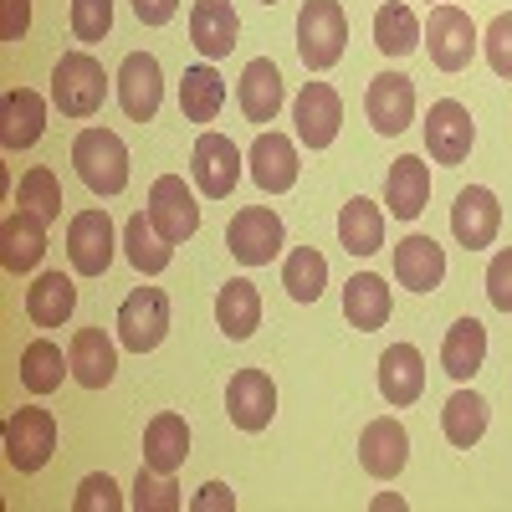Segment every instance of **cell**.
<instances>
[{"instance_id": "28", "label": "cell", "mask_w": 512, "mask_h": 512, "mask_svg": "<svg viewBox=\"0 0 512 512\" xmlns=\"http://www.w3.org/2000/svg\"><path fill=\"white\" fill-rule=\"evenodd\" d=\"M390 313H395L390 282L374 277V272H354L349 287H344V318H349V328H359V333H379L384 323H390Z\"/></svg>"}, {"instance_id": "4", "label": "cell", "mask_w": 512, "mask_h": 512, "mask_svg": "<svg viewBox=\"0 0 512 512\" xmlns=\"http://www.w3.org/2000/svg\"><path fill=\"white\" fill-rule=\"evenodd\" d=\"M0 446H6V461L16 466L21 477L41 472L57 451V415L41 405H21L6 415V431H0Z\"/></svg>"}, {"instance_id": "7", "label": "cell", "mask_w": 512, "mask_h": 512, "mask_svg": "<svg viewBox=\"0 0 512 512\" xmlns=\"http://www.w3.org/2000/svg\"><path fill=\"white\" fill-rule=\"evenodd\" d=\"M113 246H118V231L108 210H77L67 221V262L77 277H103L113 267Z\"/></svg>"}, {"instance_id": "23", "label": "cell", "mask_w": 512, "mask_h": 512, "mask_svg": "<svg viewBox=\"0 0 512 512\" xmlns=\"http://www.w3.org/2000/svg\"><path fill=\"white\" fill-rule=\"evenodd\" d=\"M67 359H72V379L82 390H108L118 374V344L103 328H77L67 344Z\"/></svg>"}, {"instance_id": "10", "label": "cell", "mask_w": 512, "mask_h": 512, "mask_svg": "<svg viewBox=\"0 0 512 512\" xmlns=\"http://www.w3.org/2000/svg\"><path fill=\"white\" fill-rule=\"evenodd\" d=\"M190 175H195V190L205 200H226L241 185V149L226 134H210L205 128L190 149Z\"/></svg>"}, {"instance_id": "35", "label": "cell", "mask_w": 512, "mask_h": 512, "mask_svg": "<svg viewBox=\"0 0 512 512\" xmlns=\"http://www.w3.org/2000/svg\"><path fill=\"white\" fill-rule=\"evenodd\" d=\"M482 364H487V328H482L477 318H456V323L446 328V344H441V369H446L456 384H466Z\"/></svg>"}, {"instance_id": "49", "label": "cell", "mask_w": 512, "mask_h": 512, "mask_svg": "<svg viewBox=\"0 0 512 512\" xmlns=\"http://www.w3.org/2000/svg\"><path fill=\"white\" fill-rule=\"evenodd\" d=\"M425 6H446V0H425Z\"/></svg>"}, {"instance_id": "33", "label": "cell", "mask_w": 512, "mask_h": 512, "mask_svg": "<svg viewBox=\"0 0 512 512\" xmlns=\"http://www.w3.org/2000/svg\"><path fill=\"white\" fill-rule=\"evenodd\" d=\"M338 246L349 256H374L384 246V205H374L369 195H354L338 210Z\"/></svg>"}, {"instance_id": "42", "label": "cell", "mask_w": 512, "mask_h": 512, "mask_svg": "<svg viewBox=\"0 0 512 512\" xmlns=\"http://www.w3.org/2000/svg\"><path fill=\"white\" fill-rule=\"evenodd\" d=\"M113 31V0H72V36L82 47H98Z\"/></svg>"}, {"instance_id": "26", "label": "cell", "mask_w": 512, "mask_h": 512, "mask_svg": "<svg viewBox=\"0 0 512 512\" xmlns=\"http://www.w3.org/2000/svg\"><path fill=\"white\" fill-rule=\"evenodd\" d=\"M395 282L410 292H436L446 282V251L436 236H405L395 246Z\"/></svg>"}, {"instance_id": "37", "label": "cell", "mask_w": 512, "mask_h": 512, "mask_svg": "<svg viewBox=\"0 0 512 512\" xmlns=\"http://www.w3.org/2000/svg\"><path fill=\"white\" fill-rule=\"evenodd\" d=\"M72 374V359L52 344V338H31V344L21 349V384L31 395H52L62 390V379Z\"/></svg>"}, {"instance_id": "29", "label": "cell", "mask_w": 512, "mask_h": 512, "mask_svg": "<svg viewBox=\"0 0 512 512\" xmlns=\"http://www.w3.org/2000/svg\"><path fill=\"white\" fill-rule=\"evenodd\" d=\"M216 323H221V333L231 338V344H241V338H251L256 328H262V292H256L251 277H231L216 292Z\"/></svg>"}, {"instance_id": "41", "label": "cell", "mask_w": 512, "mask_h": 512, "mask_svg": "<svg viewBox=\"0 0 512 512\" xmlns=\"http://www.w3.org/2000/svg\"><path fill=\"white\" fill-rule=\"evenodd\" d=\"M128 497L118 492V482L108 472H93V477H82L77 492H72V512H123Z\"/></svg>"}, {"instance_id": "16", "label": "cell", "mask_w": 512, "mask_h": 512, "mask_svg": "<svg viewBox=\"0 0 512 512\" xmlns=\"http://www.w3.org/2000/svg\"><path fill=\"white\" fill-rule=\"evenodd\" d=\"M405 461H410V436H405V425L395 415H379L364 425V436H359V466L374 477V482H395L405 472Z\"/></svg>"}, {"instance_id": "15", "label": "cell", "mask_w": 512, "mask_h": 512, "mask_svg": "<svg viewBox=\"0 0 512 512\" xmlns=\"http://www.w3.org/2000/svg\"><path fill=\"white\" fill-rule=\"evenodd\" d=\"M118 103L134 123H149L164 103V72H159V57L154 52H128L123 67H118Z\"/></svg>"}, {"instance_id": "13", "label": "cell", "mask_w": 512, "mask_h": 512, "mask_svg": "<svg viewBox=\"0 0 512 512\" xmlns=\"http://www.w3.org/2000/svg\"><path fill=\"white\" fill-rule=\"evenodd\" d=\"M226 415L236 431L256 436L267 431L272 415H277V384L267 379V369H236L231 384H226Z\"/></svg>"}, {"instance_id": "48", "label": "cell", "mask_w": 512, "mask_h": 512, "mask_svg": "<svg viewBox=\"0 0 512 512\" xmlns=\"http://www.w3.org/2000/svg\"><path fill=\"white\" fill-rule=\"evenodd\" d=\"M390 507L400 512V507H405V497H395V492H384V497H374V512H390Z\"/></svg>"}, {"instance_id": "38", "label": "cell", "mask_w": 512, "mask_h": 512, "mask_svg": "<svg viewBox=\"0 0 512 512\" xmlns=\"http://www.w3.org/2000/svg\"><path fill=\"white\" fill-rule=\"evenodd\" d=\"M282 287L292 303H318L323 287H328V256L313 246H292L287 262H282Z\"/></svg>"}, {"instance_id": "43", "label": "cell", "mask_w": 512, "mask_h": 512, "mask_svg": "<svg viewBox=\"0 0 512 512\" xmlns=\"http://www.w3.org/2000/svg\"><path fill=\"white\" fill-rule=\"evenodd\" d=\"M482 52H487V62H492V72L512 82V11H502V16H492V26L482 31Z\"/></svg>"}, {"instance_id": "40", "label": "cell", "mask_w": 512, "mask_h": 512, "mask_svg": "<svg viewBox=\"0 0 512 512\" xmlns=\"http://www.w3.org/2000/svg\"><path fill=\"white\" fill-rule=\"evenodd\" d=\"M128 507H139V512H180V507H185V497H180L175 477L154 472V466H139L134 492H128Z\"/></svg>"}, {"instance_id": "19", "label": "cell", "mask_w": 512, "mask_h": 512, "mask_svg": "<svg viewBox=\"0 0 512 512\" xmlns=\"http://www.w3.org/2000/svg\"><path fill=\"white\" fill-rule=\"evenodd\" d=\"M236 36H241V16H236L231 0H195V6H190V47L205 62L231 57Z\"/></svg>"}, {"instance_id": "25", "label": "cell", "mask_w": 512, "mask_h": 512, "mask_svg": "<svg viewBox=\"0 0 512 512\" xmlns=\"http://www.w3.org/2000/svg\"><path fill=\"white\" fill-rule=\"evenodd\" d=\"M379 395L395 410H405L425 395V359L415 344H390L379 354Z\"/></svg>"}, {"instance_id": "36", "label": "cell", "mask_w": 512, "mask_h": 512, "mask_svg": "<svg viewBox=\"0 0 512 512\" xmlns=\"http://www.w3.org/2000/svg\"><path fill=\"white\" fill-rule=\"evenodd\" d=\"M420 41H425V31H420V21H415L410 6L384 0V6L374 11V47L384 57H410V52H420Z\"/></svg>"}, {"instance_id": "3", "label": "cell", "mask_w": 512, "mask_h": 512, "mask_svg": "<svg viewBox=\"0 0 512 512\" xmlns=\"http://www.w3.org/2000/svg\"><path fill=\"white\" fill-rule=\"evenodd\" d=\"M72 164H77V180L93 195H123L128 190V144L113 128H82L72 139Z\"/></svg>"}, {"instance_id": "1", "label": "cell", "mask_w": 512, "mask_h": 512, "mask_svg": "<svg viewBox=\"0 0 512 512\" xmlns=\"http://www.w3.org/2000/svg\"><path fill=\"white\" fill-rule=\"evenodd\" d=\"M108 72L103 62L82 47V52H62L57 67H52V108L62 118H93L108 98Z\"/></svg>"}, {"instance_id": "18", "label": "cell", "mask_w": 512, "mask_h": 512, "mask_svg": "<svg viewBox=\"0 0 512 512\" xmlns=\"http://www.w3.org/2000/svg\"><path fill=\"white\" fill-rule=\"evenodd\" d=\"M41 256H47V221L36 216V210H11L6 221H0V267L11 277H26L41 267Z\"/></svg>"}, {"instance_id": "32", "label": "cell", "mask_w": 512, "mask_h": 512, "mask_svg": "<svg viewBox=\"0 0 512 512\" xmlns=\"http://www.w3.org/2000/svg\"><path fill=\"white\" fill-rule=\"evenodd\" d=\"M123 256H128V267L144 272V277H159L169 262H175V241H164L149 221V210H134L123 226Z\"/></svg>"}, {"instance_id": "46", "label": "cell", "mask_w": 512, "mask_h": 512, "mask_svg": "<svg viewBox=\"0 0 512 512\" xmlns=\"http://www.w3.org/2000/svg\"><path fill=\"white\" fill-rule=\"evenodd\" d=\"M190 507H195V512H231V507H236V492H231L226 482H205V487L190 497Z\"/></svg>"}, {"instance_id": "11", "label": "cell", "mask_w": 512, "mask_h": 512, "mask_svg": "<svg viewBox=\"0 0 512 512\" xmlns=\"http://www.w3.org/2000/svg\"><path fill=\"white\" fill-rule=\"evenodd\" d=\"M149 221H154V231L164 241H175V246L190 241L200 231V200H195V190L180 175H159L149 185Z\"/></svg>"}, {"instance_id": "22", "label": "cell", "mask_w": 512, "mask_h": 512, "mask_svg": "<svg viewBox=\"0 0 512 512\" xmlns=\"http://www.w3.org/2000/svg\"><path fill=\"white\" fill-rule=\"evenodd\" d=\"M236 103H241V113H246L251 123H277V113H282V103H287V82H282V72H277L272 57L246 62V72H241V82H236Z\"/></svg>"}, {"instance_id": "14", "label": "cell", "mask_w": 512, "mask_h": 512, "mask_svg": "<svg viewBox=\"0 0 512 512\" xmlns=\"http://www.w3.org/2000/svg\"><path fill=\"white\" fill-rule=\"evenodd\" d=\"M364 113H369V123H374V134H384V139L405 134L410 118H415V82H410L405 72H379V77H369Z\"/></svg>"}, {"instance_id": "21", "label": "cell", "mask_w": 512, "mask_h": 512, "mask_svg": "<svg viewBox=\"0 0 512 512\" xmlns=\"http://www.w3.org/2000/svg\"><path fill=\"white\" fill-rule=\"evenodd\" d=\"M384 205H390L395 221H415L425 205H431V164L420 154H400L384 175Z\"/></svg>"}, {"instance_id": "17", "label": "cell", "mask_w": 512, "mask_h": 512, "mask_svg": "<svg viewBox=\"0 0 512 512\" xmlns=\"http://www.w3.org/2000/svg\"><path fill=\"white\" fill-rule=\"evenodd\" d=\"M502 231V205L487 185H466L451 205V236L466 246V251H487Z\"/></svg>"}, {"instance_id": "20", "label": "cell", "mask_w": 512, "mask_h": 512, "mask_svg": "<svg viewBox=\"0 0 512 512\" xmlns=\"http://www.w3.org/2000/svg\"><path fill=\"white\" fill-rule=\"evenodd\" d=\"M246 175L256 180V190L267 195H287L297 185V144L287 134H256L251 154H246Z\"/></svg>"}, {"instance_id": "8", "label": "cell", "mask_w": 512, "mask_h": 512, "mask_svg": "<svg viewBox=\"0 0 512 512\" xmlns=\"http://www.w3.org/2000/svg\"><path fill=\"white\" fill-rule=\"evenodd\" d=\"M425 47H431V62L441 72H466L482 47V36L472 26V16L456 6H431V26H425Z\"/></svg>"}, {"instance_id": "44", "label": "cell", "mask_w": 512, "mask_h": 512, "mask_svg": "<svg viewBox=\"0 0 512 512\" xmlns=\"http://www.w3.org/2000/svg\"><path fill=\"white\" fill-rule=\"evenodd\" d=\"M487 297L497 313H512V246H502L487 267Z\"/></svg>"}, {"instance_id": "39", "label": "cell", "mask_w": 512, "mask_h": 512, "mask_svg": "<svg viewBox=\"0 0 512 512\" xmlns=\"http://www.w3.org/2000/svg\"><path fill=\"white\" fill-rule=\"evenodd\" d=\"M16 205H26V210H36V216L41 221H62V180L52 175V169L47 164H36V169H26V175H21V185H16Z\"/></svg>"}, {"instance_id": "12", "label": "cell", "mask_w": 512, "mask_h": 512, "mask_svg": "<svg viewBox=\"0 0 512 512\" xmlns=\"http://www.w3.org/2000/svg\"><path fill=\"white\" fill-rule=\"evenodd\" d=\"M292 123H297V144L328 149L344 128V98L328 82H303V93L292 98Z\"/></svg>"}, {"instance_id": "27", "label": "cell", "mask_w": 512, "mask_h": 512, "mask_svg": "<svg viewBox=\"0 0 512 512\" xmlns=\"http://www.w3.org/2000/svg\"><path fill=\"white\" fill-rule=\"evenodd\" d=\"M190 456V425L180 410H159L149 425H144V466H154V472L175 477L180 466Z\"/></svg>"}, {"instance_id": "5", "label": "cell", "mask_w": 512, "mask_h": 512, "mask_svg": "<svg viewBox=\"0 0 512 512\" xmlns=\"http://www.w3.org/2000/svg\"><path fill=\"white\" fill-rule=\"evenodd\" d=\"M282 246H287V226H282V216L272 205H246V210H236L231 226H226V251L236 256L241 267L277 262Z\"/></svg>"}, {"instance_id": "45", "label": "cell", "mask_w": 512, "mask_h": 512, "mask_svg": "<svg viewBox=\"0 0 512 512\" xmlns=\"http://www.w3.org/2000/svg\"><path fill=\"white\" fill-rule=\"evenodd\" d=\"M31 26V0H0V41H21Z\"/></svg>"}, {"instance_id": "31", "label": "cell", "mask_w": 512, "mask_h": 512, "mask_svg": "<svg viewBox=\"0 0 512 512\" xmlns=\"http://www.w3.org/2000/svg\"><path fill=\"white\" fill-rule=\"evenodd\" d=\"M487 420H492V410H487V400L477 395V390H461L441 405V436L456 446V451H472L482 436H487Z\"/></svg>"}, {"instance_id": "24", "label": "cell", "mask_w": 512, "mask_h": 512, "mask_svg": "<svg viewBox=\"0 0 512 512\" xmlns=\"http://www.w3.org/2000/svg\"><path fill=\"white\" fill-rule=\"evenodd\" d=\"M41 134H47V98L31 88H11L6 103H0V144H6V154L41 144Z\"/></svg>"}, {"instance_id": "9", "label": "cell", "mask_w": 512, "mask_h": 512, "mask_svg": "<svg viewBox=\"0 0 512 512\" xmlns=\"http://www.w3.org/2000/svg\"><path fill=\"white\" fill-rule=\"evenodd\" d=\"M472 144H477V123L466 113V103H456V98L431 103V113H425V154H431V164L451 169L472 154Z\"/></svg>"}, {"instance_id": "34", "label": "cell", "mask_w": 512, "mask_h": 512, "mask_svg": "<svg viewBox=\"0 0 512 512\" xmlns=\"http://www.w3.org/2000/svg\"><path fill=\"white\" fill-rule=\"evenodd\" d=\"M221 108H226V77L210 62L185 67V77H180V113H185V123H216Z\"/></svg>"}, {"instance_id": "6", "label": "cell", "mask_w": 512, "mask_h": 512, "mask_svg": "<svg viewBox=\"0 0 512 512\" xmlns=\"http://www.w3.org/2000/svg\"><path fill=\"white\" fill-rule=\"evenodd\" d=\"M169 333V297L164 287H134L118 308V344L128 354H149Z\"/></svg>"}, {"instance_id": "30", "label": "cell", "mask_w": 512, "mask_h": 512, "mask_svg": "<svg viewBox=\"0 0 512 512\" xmlns=\"http://www.w3.org/2000/svg\"><path fill=\"white\" fill-rule=\"evenodd\" d=\"M77 308V282L67 272H41L31 287H26V318L36 328H62Z\"/></svg>"}, {"instance_id": "2", "label": "cell", "mask_w": 512, "mask_h": 512, "mask_svg": "<svg viewBox=\"0 0 512 512\" xmlns=\"http://www.w3.org/2000/svg\"><path fill=\"white\" fill-rule=\"evenodd\" d=\"M349 47V11L344 0H303L297 11V57L308 72H328Z\"/></svg>"}, {"instance_id": "47", "label": "cell", "mask_w": 512, "mask_h": 512, "mask_svg": "<svg viewBox=\"0 0 512 512\" xmlns=\"http://www.w3.org/2000/svg\"><path fill=\"white\" fill-rule=\"evenodd\" d=\"M134 16L144 26H169V21L180 16V0H134Z\"/></svg>"}, {"instance_id": "50", "label": "cell", "mask_w": 512, "mask_h": 512, "mask_svg": "<svg viewBox=\"0 0 512 512\" xmlns=\"http://www.w3.org/2000/svg\"><path fill=\"white\" fill-rule=\"evenodd\" d=\"M262 6H277V0H262Z\"/></svg>"}]
</instances>
